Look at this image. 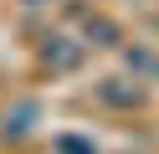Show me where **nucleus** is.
I'll list each match as a JSON object with an SVG mask.
<instances>
[{
	"mask_svg": "<svg viewBox=\"0 0 159 154\" xmlns=\"http://www.w3.org/2000/svg\"><path fill=\"white\" fill-rule=\"evenodd\" d=\"M87 36H98V46H118V26L103 16H87Z\"/></svg>",
	"mask_w": 159,
	"mask_h": 154,
	"instance_id": "nucleus-3",
	"label": "nucleus"
},
{
	"mask_svg": "<svg viewBox=\"0 0 159 154\" xmlns=\"http://www.w3.org/2000/svg\"><path fill=\"white\" fill-rule=\"evenodd\" d=\"M98 98L113 103V108H134V103H139V87H123V77H108V82H98Z\"/></svg>",
	"mask_w": 159,
	"mask_h": 154,
	"instance_id": "nucleus-2",
	"label": "nucleus"
},
{
	"mask_svg": "<svg viewBox=\"0 0 159 154\" xmlns=\"http://www.w3.org/2000/svg\"><path fill=\"white\" fill-rule=\"evenodd\" d=\"M26 5H46V0H26Z\"/></svg>",
	"mask_w": 159,
	"mask_h": 154,
	"instance_id": "nucleus-7",
	"label": "nucleus"
},
{
	"mask_svg": "<svg viewBox=\"0 0 159 154\" xmlns=\"http://www.w3.org/2000/svg\"><path fill=\"white\" fill-rule=\"evenodd\" d=\"M31 118H36V108H31V103H26V108H21V113H16V118H11V123H5V133H11V139H21V133H26V128H31Z\"/></svg>",
	"mask_w": 159,
	"mask_h": 154,
	"instance_id": "nucleus-5",
	"label": "nucleus"
},
{
	"mask_svg": "<svg viewBox=\"0 0 159 154\" xmlns=\"http://www.w3.org/2000/svg\"><path fill=\"white\" fill-rule=\"evenodd\" d=\"M41 62H52V67H77V62H82V46H67V36H52L41 46Z\"/></svg>",
	"mask_w": 159,
	"mask_h": 154,
	"instance_id": "nucleus-1",
	"label": "nucleus"
},
{
	"mask_svg": "<svg viewBox=\"0 0 159 154\" xmlns=\"http://www.w3.org/2000/svg\"><path fill=\"white\" fill-rule=\"evenodd\" d=\"M128 67L144 72V77H159V57H154V51H128Z\"/></svg>",
	"mask_w": 159,
	"mask_h": 154,
	"instance_id": "nucleus-4",
	"label": "nucleus"
},
{
	"mask_svg": "<svg viewBox=\"0 0 159 154\" xmlns=\"http://www.w3.org/2000/svg\"><path fill=\"white\" fill-rule=\"evenodd\" d=\"M62 154H93V149H87L82 139H62Z\"/></svg>",
	"mask_w": 159,
	"mask_h": 154,
	"instance_id": "nucleus-6",
	"label": "nucleus"
}]
</instances>
